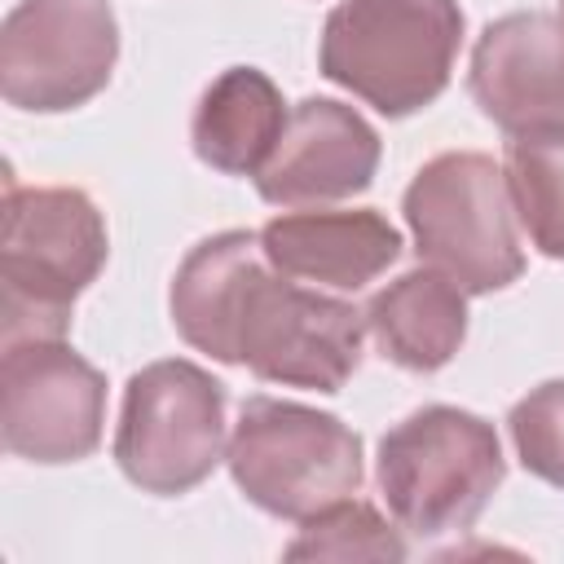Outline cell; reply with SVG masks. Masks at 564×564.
Segmentation results:
<instances>
[{
  "label": "cell",
  "instance_id": "9c48e42d",
  "mask_svg": "<svg viewBox=\"0 0 564 564\" xmlns=\"http://www.w3.org/2000/svg\"><path fill=\"white\" fill-rule=\"evenodd\" d=\"M106 375L66 339H18L0 357V436L26 463H79L101 445Z\"/></svg>",
  "mask_w": 564,
  "mask_h": 564
},
{
  "label": "cell",
  "instance_id": "5bb4252c",
  "mask_svg": "<svg viewBox=\"0 0 564 564\" xmlns=\"http://www.w3.org/2000/svg\"><path fill=\"white\" fill-rule=\"evenodd\" d=\"M282 88L260 66H229L220 70L189 115V145L194 154L225 172V176H256L286 128Z\"/></svg>",
  "mask_w": 564,
  "mask_h": 564
},
{
  "label": "cell",
  "instance_id": "277c9868",
  "mask_svg": "<svg viewBox=\"0 0 564 564\" xmlns=\"http://www.w3.org/2000/svg\"><path fill=\"white\" fill-rule=\"evenodd\" d=\"M502 476L507 458L494 423L458 405H423L379 436V498L423 542L471 529Z\"/></svg>",
  "mask_w": 564,
  "mask_h": 564
},
{
  "label": "cell",
  "instance_id": "ac0fdd59",
  "mask_svg": "<svg viewBox=\"0 0 564 564\" xmlns=\"http://www.w3.org/2000/svg\"><path fill=\"white\" fill-rule=\"evenodd\" d=\"M560 4H564V0H560Z\"/></svg>",
  "mask_w": 564,
  "mask_h": 564
},
{
  "label": "cell",
  "instance_id": "4fadbf2b",
  "mask_svg": "<svg viewBox=\"0 0 564 564\" xmlns=\"http://www.w3.org/2000/svg\"><path fill=\"white\" fill-rule=\"evenodd\" d=\"M366 330L392 366L432 375L449 366L467 339V291L441 269L419 264L370 295Z\"/></svg>",
  "mask_w": 564,
  "mask_h": 564
},
{
  "label": "cell",
  "instance_id": "7c38bea8",
  "mask_svg": "<svg viewBox=\"0 0 564 564\" xmlns=\"http://www.w3.org/2000/svg\"><path fill=\"white\" fill-rule=\"evenodd\" d=\"M260 247L273 269L286 278L330 286V291H361L388 264L401 260V229L375 212V207H352V212H286L273 216L260 229Z\"/></svg>",
  "mask_w": 564,
  "mask_h": 564
},
{
  "label": "cell",
  "instance_id": "3957f363",
  "mask_svg": "<svg viewBox=\"0 0 564 564\" xmlns=\"http://www.w3.org/2000/svg\"><path fill=\"white\" fill-rule=\"evenodd\" d=\"M463 44L458 0H339L326 13L317 66L388 119L432 106Z\"/></svg>",
  "mask_w": 564,
  "mask_h": 564
},
{
  "label": "cell",
  "instance_id": "52a82bcc",
  "mask_svg": "<svg viewBox=\"0 0 564 564\" xmlns=\"http://www.w3.org/2000/svg\"><path fill=\"white\" fill-rule=\"evenodd\" d=\"M225 383L185 357L141 366L119 405L115 463L154 498L198 489L225 458Z\"/></svg>",
  "mask_w": 564,
  "mask_h": 564
},
{
  "label": "cell",
  "instance_id": "8992f818",
  "mask_svg": "<svg viewBox=\"0 0 564 564\" xmlns=\"http://www.w3.org/2000/svg\"><path fill=\"white\" fill-rule=\"evenodd\" d=\"M419 260L454 278L467 295H489L524 273L507 172L480 150L427 159L401 198Z\"/></svg>",
  "mask_w": 564,
  "mask_h": 564
},
{
  "label": "cell",
  "instance_id": "ba28073f",
  "mask_svg": "<svg viewBox=\"0 0 564 564\" xmlns=\"http://www.w3.org/2000/svg\"><path fill=\"white\" fill-rule=\"evenodd\" d=\"M115 57L110 0H18L0 26V93L18 110L62 115L110 84Z\"/></svg>",
  "mask_w": 564,
  "mask_h": 564
},
{
  "label": "cell",
  "instance_id": "8fae6325",
  "mask_svg": "<svg viewBox=\"0 0 564 564\" xmlns=\"http://www.w3.org/2000/svg\"><path fill=\"white\" fill-rule=\"evenodd\" d=\"M379 132L344 101L304 97L291 106L282 141L256 172V189L273 207H317L370 189L379 172Z\"/></svg>",
  "mask_w": 564,
  "mask_h": 564
},
{
  "label": "cell",
  "instance_id": "2e32d148",
  "mask_svg": "<svg viewBox=\"0 0 564 564\" xmlns=\"http://www.w3.org/2000/svg\"><path fill=\"white\" fill-rule=\"evenodd\" d=\"M286 560H405L401 533L357 494L308 516Z\"/></svg>",
  "mask_w": 564,
  "mask_h": 564
},
{
  "label": "cell",
  "instance_id": "9a60e30c",
  "mask_svg": "<svg viewBox=\"0 0 564 564\" xmlns=\"http://www.w3.org/2000/svg\"><path fill=\"white\" fill-rule=\"evenodd\" d=\"M502 172L529 242L542 256L564 260V128L507 137Z\"/></svg>",
  "mask_w": 564,
  "mask_h": 564
},
{
  "label": "cell",
  "instance_id": "6da1fadb",
  "mask_svg": "<svg viewBox=\"0 0 564 564\" xmlns=\"http://www.w3.org/2000/svg\"><path fill=\"white\" fill-rule=\"evenodd\" d=\"M176 335L264 383L339 392L361 366L366 313L269 264L260 234L225 229L189 247L172 278Z\"/></svg>",
  "mask_w": 564,
  "mask_h": 564
},
{
  "label": "cell",
  "instance_id": "5b68a950",
  "mask_svg": "<svg viewBox=\"0 0 564 564\" xmlns=\"http://www.w3.org/2000/svg\"><path fill=\"white\" fill-rule=\"evenodd\" d=\"M225 463L251 507L300 524L352 498L366 476L361 436L344 419L269 392L242 401Z\"/></svg>",
  "mask_w": 564,
  "mask_h": 564
},
{
  "label": "cell",
  "instance_id": "e0dca14e",
  "mask_svg": "<svg viewBox=\"0 0 564 564\" xmlns=\"http://www.w3.org/2000/svg\"><path fill=\"white\" fill-rule=\"evenodd\" d=\"M507 432L524 471L564 489V379H546L529 388L511 405Z\"/></svg>",
  "mask_w": 564,
  "mask_h": 564
},
{
  "label": "cell",
  "instance_id": "7a4b0ae2",
  "mask_svg": "<svg viewBox=\"0 0 564 564\" xmlns=\"http://www.w3.org/2000/svg\"><path fill=\"white\" fill-rule=\"evenodd\" d=\"M110 256L106 216L75 185L4 181L0 238V335L66 339L75 300L97 282Z\"/></svg>",
  "mask_w": 564,
  "mask_h": 564
},
{
  "label": "cell",
  "instance_id": "30bf717a",
  "mask_svg": "<svg viewBox=\"0 0 564 564\" xmlns=\"http://www.w3.org/2000/svg\"><path fill=\"white\" fill-rule=\"evenodd\" d=\"M467 93L507 137L564 128V18L542 9L494 18L476 35Z\"/></svg>",
  "mask_w": 564,
  "mask_h": 564
}]
</instances>
